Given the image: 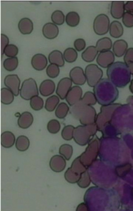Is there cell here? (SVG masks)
Listing matches in <instances>:
<instances>
[{
    "label": "cell",
    "mask_w": 133,
    "mask_h": 211,
    "mask_svg": "<svg viewBox=\"0 0 133 211\" xmlns=\"http://www.w3.org/2000/svg\"><path fill=\"white\" fill-rule=\"evenodd\" d=\"M93 90L97 102L102 106L113 102L119 95L117 87L108 78L101 79L94 87Z\"/></svg>",
    "instance_id": "1"
},
{
    "label": "cell",
    "mask_w": 133,
    "mask_h": 211,
    "mask_svg": "<svg viewBox=\"0 0 133 211\" xmlns=\"http://www.w3.org/2000/svg\"><path fill=\"white\" fill-rule=\"evenodd\" d=\"M107 74L108 79L118 88L124 87L130 81L131 73L129 67L123 62L113 63L107 68Z\"/></svg>",
    "instance_id": "2"
},
{
    "label": "cell",
    "mask_w": 133,
    "mask_h": 211,
    "mask_svg": "<svg viewBox=\"0 0 133 211\" xmlns=\"http://www.w3.org/2000/svg\"><path fill=\"white\" fill-rule=\"evenodd\" d=\"M70 111L72 117L83 125L95 123L96 116L95 109L92 106L84 104L81 100L71 106Z\"/></svg>",
    "instance_id": "3"
},
{
    "label": "cell",
    "mask_w": 133,
    "mask_h": 211,
    "mask_svg": "<svg viewBox=\"0 0 133 211\" xmlns=\"http://www.w3.org/2000/svg\"><path fill=\"white\" fill-rule=\"evenodd\" d=\"M98 130L95 123L80 125L75 127L73 138L78 144L84 146L89 142L92 136H94Z\"/></svg>",
    "instance_id": "4"
},
{
    "label": "cell",
    "mask_w": 133,
    "mask_h": 211,
    "mask_svg": "<svg viewBox=\"0 0 133 211\" xmlns=\"http://www.w3.org/2000/svg\"><path fill=\"white\" fill-rule=\"evenodd\" d=\"M85 151L79 156L81 162L86 159L91 163L96 159L98 152L100 140L95 135L90 139Z\"/></svg>",
    "instance_id": "5"
},
{
    "label": "cell",
    "mask_w": 133,
    "mask_h": 211,
    "mask_svg": "<svg viewBox=\"0 0 133 211\" xmlns=\"http://www.w3.org/2000/svg\"><path fill=\"white\" fill-rule=\"evenodd\" d=\"M21 97L29 100L33 96H38V90L36 82L33 79L29 78L23 82L20 90Z\"/></svg>",
    "instance_id": "6"
},
{
    "label": "cell",
    "mask_w": 133,
    "mask_h": 211,
    "mask_svg": "<svg viewBox=\"0 0 133 211\" xmlns=\"http://www.w3.org/2000/svg\"><path fill=\"white\" fill-rule=\"evenodd\" d=\"M85 71L88 84L91 87H94L101 79L103 76L102 69L95 64L88 65Z\"/></svg>",
    "instance_id": "7"
},
{
    "label": "cell",
    "mask_w": 133,
    "mask_h": 211,
    "mask_svg": "<svg viewBox=\"0 0 133 211\" xmlns=\"http://www.w3.org/2000/svg\"><path fill=\"white\" fill-rule=\"evenodd\" d=\"M110 20L108 16L104 13L97 15L93 23V28L97 34L102 35L108 31L110 26Z\"/></svg>",
    "instance_id": "8"
},
{
    "label": "cell",
    "mask_w": 133,
    "mask_h": 211,
    "mask_svg": "<svg viewBox=\"0 0 133 211\" xmlns=\"http://www.w3.org/2000/svg\"><path fill=\"white\" fill-rule=\"evenodd\" d=\"M20 83V80L16 74L8 75L4 80L5 86L15 96H18L19 94Z\"/></svg>",
    "instance_id": "9"
},
{
    "label": "cell",
    "mask_w": 133,
    "mask_h": 211,
    "mask_svg": "<svg viewBox=\"0 0 133 211\" xmlns=\"http://www.w3.org/2000/svg\"><path fill=\"white\" fill-rule=\"evenodd\" d=\"M115 59L113 53L109 50L100 52L97 57L96 61L100 66L106 68L114 63Z\"/></svg>",
    "instance_id": "10"
},
{
    "label": "cell",
    "mask_w": 133,
    "mask_h": 211,
    "mask_svg": "<svg viewBox=\"0 0 133 211\" xmlns=\"http://www.w3.org/2000/svg\"><path fill=\"white\" fill-rule=\"evenodd\" d=\"M72 84L71 80L67 77L63 78L59 82L56 93L61 99L65 98L68 92L71 88Z\"/></svg>",
    "instance_id": "11"
},
{
    "label": "cell",
    "mask_w": 133,
    "mask_h": 211,
    "mask_svg": "<svg viewBox=\"0 0 133 211\" xmlns=\"http://www.w3.org/2000/svg\"><path fill=\"white\" fill-rule=\"evenodd\" d=\"M69 76L72 82L77 85H83L86 80L83 69L79 66L75 67L71 70Z\"/></svg>",
    "instance_id": "12"
},
{
    "label": "cell",
    "mask_w": 133,
    "mask_h": 211,
    "mask_svg": "<svg viewBox=\"0 0 133 211\" xmlns=\"http://www.w3.org/2000/svg\"><path fill=\"white\" fill-rule=\"evenodd\" d=\"M83 92L81 88L77 86L71 88L65 98L66 101L70 106H72L80 101L82 98Z\"/></svg>",
    "instance_id": "13"
},
{
    "label": "cell",
    "mask_w": 133,
    "mask_h": 211,
    "mask_svg": "<svg viewBox=\"0 0 133 211\" xmlns=\"http://www.w3.org/2000/svg\"><path fill=\"white\" fill-rule=\"evenodd\" d=\"M66 164V161L64 158L58 155L53 156L49 162V166L51 169L56 173H59L63 171Z\"/></svg>",
    "instance_id": "14"
},
{
    "label": "cell",
    "mask_w": 133,
    "mask_h": 211,
    "mask_svg": "<svg viewBox=\"0 0 133 211\" xmlns=\"http://www.w3.org/2000/svg\"><path fill=\"white\" fill-rule=\"evenodd\" d=\"M31 64L33 67L37 71L44 69L48 64L46 57L41 53H37L34 55L31 59Z\"/></svg>",
    "instance_id": "15"
},
{
    "label": "cell",
    "mask_w": 133,
    "mask_h": 211,
    "mask_svg": "<svg viewBox=\"0 0 133 211\" xmlns=\"http://www.w3.org/2000/svg\"><path fill=\"white\" fill-rule=\"evenodd\" d=\"M58 26L55 24L48 22L45 24L42 28L43 36L46 38L52 39L56 38L59 33Z\"/></svg>",
    "instance_id": "16"
},
{
    "label": "cell",
    "mask_w": 133,
    "mask_h": 211,
    "mask_svg": "<svg viewBox=\"0 0 133 211\" xmlns=\"http://www.w3.org/2000/svg\"><path fill=\"white\" fill-rule=\"evenodd\" d=\"M124 3L123 1H113L111 3L110 12L115 18L119 19L122 17L124 13Z\"/></svg>",
    "instance_id": "17"
},
{
    "label": "cell",
    "mask_w": 133,
    "mask_h": 211,
    "mask_svg": "<svg viewBox=\"0 0 133 211\" xmlns=\"http://www.w3.org/2000/svg\"><path fill=\"white\" fill-rule=\"evenodd\" d=\"M55 89V85L52 80L46 79L41 83L39 91L41 94L44 96H47L52 94Z\"/></svg>",
    "instance_id": "18"
},
{
    "label": "cell",
    "mask_w": 133,
    "mask_h": 211,
    "mask_svg": "<svg viewBox=\"0 0 133 211\" xmlns=\"http://www.w3.org/2000/svg\"><path fill=\"white\" fill-rule=\"evenodd\" d=\"M34 120L32 114L28 111L22 113L19 116L17 121L18 125L22 129H26L32 124Z\"/></svg>",
    "instance_id": "19"
},
{
    "label": "cell",
    "mask_w": 133,
    "mask_h": 211,
    "mask_svg": "<svg viewBox=\"0 0 133 211\" xmlns=\"http://www.w3.org/2000/svg\"><path fill=\"white\" fill-rule=\"evenodd\" d=\"M19 30L22 34H29L31 33L33 29V24L32 21L26 17L21 18L18 24Z\"/></svg>",
    "instance_id": "20"
},
{
    "label": "cell",
    "mask_w": 133,
    "mask_h": 211,
    "mask_svg": "<svg viewBox=\"0 0 133 211\" xmlns=\"http://www.w3.org/2000/svg\"><path fill=\"white\" fill-rule=\"evenodd\" d=\"M16 138L14 134L9 131L3 132L1 135V144L3 147L9 148L14 144Z\"/></svg>",
    "instance_id": "21"
},
{
    "label": "cell",
    "mask_w": 133,
    "mask_h": 211,
    "mask_svg": "<svg viewBox=\"0 0 133 211\" xmlns=\"http://www.w3.org/2000/svg\"><path fill=\"white\" fill-rule=\"evenodd\" d=\"M113 51L116 56L121 57L126 53L128 47L127 42L124 40H115L113 44Z\"/></svg>",
    "instance_id": "22"
},
{
    "label": "cell",
    "mask_w": 133,
    "mask_h": 211,
    "mask_svg": "<svg viewBox=\"0 0 133 211\" xmlns=\"http://www.w3.org/2000/svg\"><path fill=\"white\" fill-rule=\"evenodd\" d=\"M48 59L50 63L55 64L59 67L63 66L65 63L62 53L60 51L55 50L49 54Z\"/></svg>",
    "instance_id": "23"
},
{
    "label": "cell",
    "mask_w": 133,
    "mask_h": 211,
    "mask_svg": "<svg viewBox=\"0 0 133 211\" xmlns=\"http://www.w3.org/2000/svg\"><path fill=\"white\" fill-rule=\"evenodd\" d=\"M98 52L96 46H89L82 52L81 57L85 61L90 62L94 60Z\"/></svg>",
    "instance_id": "24"
},
{
    "label": "cell",
    "mask_w": 133,
    "mask_h": 211,
    "mask_svg": "<svg viewBox=\"0 0 133 211\" xmlns=\"http://www.w3.org/2000/svg\"><path fill=\"white\" fill-rule=\"evenodd\" d=\"M109 30L110 34L112 37L118 38L123 34L124 28L120 22L117 20H114L110 25Z\"/></svg>",
    "instance_id": "25"
},
{
    "label": "cell",
    "mask_w": 133,
    "mask_h": 211,
    "mask_svg": "<svg viewBox=\"0 0 133 211\" xmlns=\"http://www.w3.org/2000/svg\"><path fill=\"white\" fill-rule=\"evenodd\" d=\"M112 46V41L109 38L105 37L99 39L96 42V47L98 52L110 49Z\"/></svg>",
    "instance_id": "26"
},
{
    "label": "cell",
    "mask_w": 133,
    "mask_h": 211,
    "mask_svg": "<svg viewBox=\"0 0 133 211\" xmlns=\"http://www.w3.org/2000/svg\"><path fill=\"white\" fill-rule=\"evenodd\" d=\"M30 145V141L28 138L24 135H20L17 138L15 142V147L20 152L27 150Z\"/></svg>",
    "instance_id": "27"
},
{
    "label": "cell",
    "mask_w": 133,
    "mask_h": 211,
    "mask_svg": "<svg viewBox=\"0 0 133 211\" xmlns=\"http://www.w3.org/2000/svg\"><path fill=\"white\" fill-rule=\"evenodd\" d=\"M14 95L8 88H3L1 89V101L4 104H11L14 101Z\"/></svg>",
    "instance_id": "28"
},
{
    "label": "cell",
    "mask_w": 133,
    "mask_h": 211,
    "mask_svg": "<svg viewBox=\"0 0 133 211\" xmlns=\"http://www.w3.org/2000/svg\"><path fill=\"white\" fill-rule=\"evenodd\" d=\"M80 20L79 14L75 11H69L66 16V22L68 25L71 27H75L77 25Z\"/></svg>",
    "instance_id": "29"
},
{
    "label": "cell",
    "mask_w": 133,
    "mask_h": 211,
    "mask_svg": "<svg viewBox=\"0 0 133 211\" xmlns=\"http://www.w3.org/2000/svg\"><path fill=\"white\" fill-rule=\"evenodd\" d=\"M60 100L59 97L56 95H53L46 100L45 105V109L48 111H53L59 103Z\"/></svg>",
    "instance_id": "30"
},
{
    "label": "cell",
    "mask_w": 133,
    "mask_h": 211,
    "mask_svg": "<svg viewBox=\"0 0 133 211\" xmlns=\"http://www.w3.org/2000/svg\"><path fill=\"white\" fill-rule=\"evenodd\" d=\"M18 64V59L16 56L6 59L3 62V65L6 70L9 71H12L16 68Z\"/></svg>",
    "instance_id": "31"
},
{
    "label": "cell",
    "mask_w": 133,
    "mask_h": 211,
    "mask_svg": "<svg viewBox=\"0 0 133 211\" xmlns=\"http://www.w3.org/2000/svg\"><path fill=\"white\" fill-rule=\"evenodd\" d=\"M63 56L66 61L68 63H72L75 61L77 59L78 53L74 48L69 47L64 50Z\"/></svg>",
    "instance_id": "32"
},
{
    "label": "cell",
    "mask_w": 133,
    "mask_h": 211,
    "mask_svg": "<svg viewBox=\"0 0 133 211\" xmlns=\"http://www.w3.org/2000/svg\"><path fill=\"white\" fill-rule=\"evenodd\" d=\"M69 110V107L66 103L61 102L55 110V115L59 119H63L66 116Z\"/></svg>",
    "instance_id": "33"
},
{
    "label": "cell",
    "mask_w": 133,
    "mask_h": 211,
    "mask_svg": "<svg viewBox=\"0 0 133 211\" xmlns=\"http://www.w3.org/2000/svg\"><path fill=\"white\" fill-rule=\"evenodd\" d=\"M52 21L58 25H61L64 23L65 21V15L62 11L60 10L54 11L51 15Z\"/></svg>",
    "instance_id": "34"
},
{
    "label": "cell",
    "mask_w": 133,
    "mask_h": 211,
    "mask_svg": "<svg viewBox=\"0 0 133 211\" xmlns=\"http://www.w3.org/2000/svg\"><path fill=\"white\" fill-rule=\"evenodd\" d=\"M59 152V153L63 156L66 160H69L73 154V147L71 146L69 144H63L60 146Z\"/></svg>",
    "instance_id": "35"
},
{
    "label": "cell",
    "mask_w": 133,
    "mask_h": 211,
    "mask_svg": "<svg viewBox=\"0 0 133 211\" xmlns=\"http://www.w3.org/2000/svg\"><path fill=\"white\" fill-rule=\"evenodd\" d=\"M30 105L31 108L36 111L41 110L43 107L44 101L43 99L38 96L32 97L30 100Z\"/></svg>",
    "instance_id": "36"
},
{
    "label": "cell",
    "mask_w": 133,
    "mask_h": 211,
    "mask_svg": "<svg viewBox=\"0 0 133 211\" xmlns=\"http://www.w3.org/2000/svg\"><path fill=\"white\" fill-rule=\"evenodd\" d=\"M81 100L84 104L91 106L95 104L97 102L94 93L90 91L86 92Z\"/></svg>",
    "instance_id": "37"
},
{
    "label": "cell",
    "mask_w": 133,
    "mask_h": 211,
    "mask_svg": "<svg viewBox=\"0 0 133 211\" xmlns=\"http://www.w3.org/2000/svg\"><path fill=\"white\" fill-rule=\"evenodd\" d=\"M47 128L48 131L52 134H56L60 131V125L59 121L56 119L50 120L48 123Z\"/></svg>",
    "instance_id": "38"
},
{
    "label": "cell",
    "mask_w": 133,
    "mask_h": 211,
    "mask_svg": "<svg viewBox=\"0 0 133 211\" xmlns=\"http://www.w3.org/2000/svg\"><path fill=\"white\" fill-rule=\"evenodd\" d=\"M75 127L72 125H68L64 127L62 129L61 135L64 140L69 141L73 138V133Z\"/></svg>",
    "instance_id": "39"
},
{
    "label": "cell",
    "mask_w": 133,
    "mask_h": 211,
    "mask_svg": "<svg viewBox=\"0 0 133 211\" xmlns=\"http://www.w3.org/2000/svg\"><path fill=\"white\" fill-rule=\"evenodd\" d=\"M46 71L48 76L53 78L58 76L60 73V69L59 66L57 65L51 63L47 67Z\"/></svg>",
    "instance_id": "40"
},
{
    "label": "cell",
    "mask_w": 133,
    "mask_h": 211,
    "mask_svg": "<svg viewBox=\"0 0 133 211\" xmlns=\"http://www.w3.org/2000/svg\"><path fill=\"white\" fill-rule=\"evenodd\" d=\"M18 52V47L12 44H9L6 46L4 50V53L5 55L9 57H16Z\"/></svg>",
    "instance_id": "41"
},
{
    "label": "cell",
    "mask_w": 133,
    "mask_h": 211,
    "mask_svg": "<svg viewBox=\"0 0 133 211\" xmlns=\"http://www.w3.org/2000/svg\"><path fill=\"white\" fill-rule=\"evenodd\" d=\"M131 167V164L128 163L118 166L115 169L116 173L119 176L124 177L130 171Z\"/></svg>",
    "instance_id": "42"
},
{
    "label": "cell",
    "mask_w": 133,
    "mask_h": 211,
    "mask_svg": "<svg viewBox=\"0 0 133 211\" xmlns=\"http://www.w3.org/2000/svg\"><path fill=\"white\" fill-rule=\"evenodd\" d=\"M122 17L123 23L126 26L129 28L133 26V15L126 11L124 12Z\"/></svg>",
    "instance_id": "43"
},
{
    "label": "cell",
    "mask_w": 133,
    "mask_h": 211,
    "mask_svg": "<svg viewBox=\"0 0 133 211\" xmlns=\"http://www.w3.org/2000/svg\"><path fill=\"white\" fill-rule=\"evenodd\" d=\"M75 49L79 51L83 50L86 47V43L83 38H79L76 39L73 43Z\"/></svg>",
    "instance_id": "44"
},
{
    "label": "cell",
    "mask_w": 133,
    "mask_h": 211,
    "mask_svg": "<svg viewBox=\"0 0 133 211\" xmlns=\"http://www.w3.org/2000/svg\"><path fill=\"white\" fill-rule=\"evenodd\" d=\"M124 59V62L127 65L133 63V48H130L127 49Z\"/></svg>",
    "instance_id": "45"
},
{
    "label": "cell",
    "mask_w": 133,
    "mask_h": 211,
    "mask_svg": "<svg viewBox=\"0 0 133 211\" xmlns=\"http://www.w3.org/2000/svg\"><path fill=\"white\" fill-rule=\"evenodd\" d=\"M9 42V38L5 34H1V56L4 53V50L6 46L8 44Z\"/></svg>",
    "instance_id": "46"
},
{
    "label": "cell",
    "mask_w": 133,
    "mask_h": 211,
    "mask_svg": "<svg viewBox=\"0 0 133 211\" xmlns=\"http://www.w3.org/2000/svg\"><path fill=\"white\" fill-rule=\"evenodd\" d=\"M124 8L126 11L133 15V1H128L124 5Z\"/></svg>",
    "instance_id": "47"
},
{
    "label": "cell",
    "mask_w": 133,
    "mask_h": 211,
    "mask_svg": "<svg viewBox=\"0 0 133 211\" xmlns=\"http://www.w3.org/2000/svg\"><path fill=\"white\" fill-rule=\"evenodd\" d=\"M127 65L130 68L131 74H132L133 76V63H130ZM129 88L131 92L133 93V79L131 82Z\"/></svg>",
    "instance_id": "48"
},
{
    "label": "cell",
    "mask_w": 133,
    "mask_h": 211,
    "mask_svg": "<svg viewBox=\"0 0 133 211\" xmlns=\"http://www.w3.org/2000/svg\"><path fill=\"white\" fill-rule=\"evenodd\" d=\"M131 193L132 195L133 196V188H132L131 190Z\"/></svg>",
    "instance_id": "49"
}]
</instances>
